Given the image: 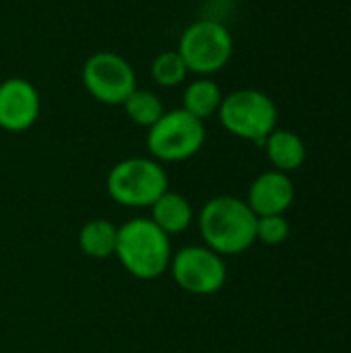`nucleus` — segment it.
Here are the masks:
<instances>
[{
  "label": "nucleus",
  "instance_id": "obj_5",
  "mask_svg": "<svg viewBox=\"0 0 351 353\" xmlns=\"http://www.w3.org/2000/svg\"><path fill=\"white\" fill-rule=\"evenodd\" d=\"M217 116L230 134L259 145L277 128V105L259 89H238L223 95Z\"/></svg>",
  "mask_w": 351,
  "mask_h": 353
},
{
  "label": "nucleus",
  "instance_id": "obj_8",
  "mask_svg": "<svg viewBox=\"0 0 351 353\" xmlns=\"http://www.w3.org/2000/svg\"><path fill=\"white\" fill-rule=\"evenodd\" d=\"M176 285L192 296L217 294L228 281V265L221 254L203 246H184L172 254L170 269Z\"/></svg>",
  "mask_w": 351,
  "mask_h": 353
},
{
  "label": "nucleus",
  "instance_id": "obj_14",
  "mask_svg": "<svg viewBox=\"0 0 351 353\" xmlns=\"http://www.w3.org/2000/svg\"><path fill=\"white\" fill-rule=\"evenodd\" d=\"M118 228L110 219H91L79 232V248L91 259H108L116 252Z\"/></svg>",
  "mask_w": 351,
  "mask_h": 353
},
{
  "label": "nucleus",
  "instance_id": "obj_12",
  "mask_svg": "<svg viewBox=\"0 0 351 353\" xmlns=\"http://www.w3.org/2000/svg\"><path fill=\"white\" fill-rule=\"evenodd\" d=\"M263 145H265V153H267L273 170H277V172H283V174L296 172L306 161V145H304L302 137L292 130L275 128L265 139Z\"/></svg>",
  "mask_w": 351,
  "mask_h": 353
},
{
  "label": "nucleus",
  "instance_id": "obj_15",
  "mask_svg": "<svg viewBox=\"0 0 351 353\" xmlns=\"http://www.w3.org/2000/svg\"><path fill=\"white\" fill-rule=\"evenodd\" d=\"M122 105L128 120L141 128H151L166 114L161 97L149 89H134Z\"/></svg>",
  "mask_w": 351,
  "mask_h": 353
},
{
  "label": "nucleus",
  "instance_id": "obj_17",
  "mask_svg": "<svg viewBox=\"0 0 351 353\" xmlns=\"http://www.w3.org/2000/svg\"><path fill=\"white\" fill-rule=\"evenodd\" d=\"M290 236V223L285 215H267L257 219V242L267 246H279Z\"/></svg>",
  "mask_w": 351,
  "mask_h": 353
},
{
  "label": "nucleus",
  "instance_id": "obj_9",
  "mask_svg": "<svg viewBox=\"0 0 351 353\" xmlns=\"http://www.w3.org/2000/svg\"><path fill=\"white\" fill-rule=\"evenodd\" d=\"M41 112V97L35 85L23 77L0 83V128L6 132L29 130Z\"/></svg>",
  "mask_w": 351,
  "mask_h": 353
},
{
  "label": "nucleus",
  "instance_id": "obj_1",
  "mask_svg": "<svg viewBox=\"0 0 351 353\" xmlns=\"http://www.w3.org/2000/svg\"><path fill=\"white\" fill-rule=\"evenodd\" d=\"M257 219L246 201L221 194L203 205L199 232L207 248L221 256H234L257 242Z\"/></svg>",
  "mask_w": 351,
  "mask_h": 353
},
{
  "label": "nucleus",
  "instance_id": "obj_10",
  "mask_svg": "<svg viewBox=\"0 0 351 353\" xmlns=\"http://www.w3.org/2000/svg\"><path fill=\"white\" fill-rule=\"evenodd\" d=\"M294 196L296 188L292 178L283 172L269 170L252 180L246 203L257 217L285 215V211L294 205Z\"/></svg>",
  "mask_w": 351,
  "mask_h": 353
},
{
  "label": "nucleus",
  "instance_id": "obj_13",
  "mask_svg": "<svg viewBox=\"0 0 351 353\" xmlns=\"http://www.w3.org/2000/svg\"><path fill=\"white\" fill-rule=\"evenodd\" d=\"M223 93L221 87L211 77H197L190 81L182 95V110L192 114L199 120H207L219 112Z\"/></svg>",
  "mask_w": 351,
  "mask_h": 353
},
{
  "label": "nucleus",
  "instance_id": "obj_7",
  "mask_svg": "<svg viewBox=\"0 0 351 353\" xmlns=\"http://www.w3.org/2000/svg\"><path fill=\"white\" fill-rule=\"evenodd\" d=\"M81 81L87 93L106 105H122L137 87L132 64L116 52H95L81 70Z\"/></svg>",
  "mask_w": 351,
  "mask_h": 353
},
{
  "label": "nucleus",
  "instance_id": "obj_16",
  "mask_svg": "<svg viewBox=\"0 0 351 353\" xmlns=\"http://www.w3.org/2000/svg\"><path fill=\"white\" fill-rule=\"evenodd\" d=\"M188 77V66L184 64L178 50H168L155 56L151 62V79L166 89L180 87Z\"/></svg>",
  "mask_w": 351,
  "mask_h": 353
},
{
  "label": "nucleus",
  "instance_id": "obj_6",
  "mask_svg": "<svg viewBox=\"0 0 351 353\" xmlns=\"http://www.w3.org/2000/svg\"><path fill=\"white\" fill-rule=\"evenodd\" d=\"M205 139V122L182 108L166 112L147 128V149L159 163H178L194 157L203 149Z\"/></svg>",
  "mask_w": 351,
  "mask_h": 353
},
{
  "label": "nucleus",
  "instance_id": "obj_4",
  "mask_svg": "<svg viewBox=\"0 0 351 353\" xmlns=\"http://www.w3.org/2000/svg\"><path fill=\"white\" fill-rule=\"evenodd\" d=\"M178 54L188 66V72L211 77L230 64L234 56V37L223 23L215 19H199L182 31Z\"/></svg>",
  "mask_w": 351,
  "mask_h": 353
},
{
  "label": "nucleus",
  "instance_id": "obj_18",
  "mask_svg": "<svg viewBox=\"0 0 351 353\" xmlns=\"http://www.w3.org/2000/svg\"><path fill=\"white\" fill-rule=\"evenodd\" d=\"M350 21H351V6H350Z\"/></svg>",
  "mask_w": 351,
  "mask_h": 353
},
{
  "label": "nucleus",
  "instance_id": "obj_2",
  "mask_svg": "<svg viewBox=\"0 0 351 353\" xmlns=\"http://www.w3.org/2000/svg\"><path fill=\"white\" fill-rule=\"evenodd\" d=\"M114 254L132 277L153 281L170 269L174 252L166 232L149 217H134L118 228Z\"/></svg>",
  "mask_w": 351,
  "mask_h": 353
},
{
  "label": "nucleus",
  "instance_id": "obj_3",
  "mask_svg": "<svg viewBox=\"0 0 351 353\" xmlns=\"http://www.w3.org/2000/svg\"><path fill=\"white\" fill-rule=\"evenodd\" d=\"M170 186L163 163L153 157H128L118 161L106 180L108 194L114 203L128 209L151 207Z\"/></svg>",
  "mask_w": 351,
  "mask_h": 353
},
{
  "label": "nucleus",
  "instance_id": "obj_11",
  "mask_svg": "<svg viewBox=\"0 0 351 353\" xmlns=\"http://www.w3.org/2000/svg\"><path fill=\"white\" fill-rule=\"evenodd\" d=\"M151 221L166 232L168 236L182 234L188 230L194 221V211L188 199H184L180 192L166 190L151 207Z\"/></svg>",
  "mask_w": 351,
  "mask_h": 353
}]
</instances>
